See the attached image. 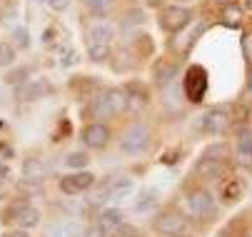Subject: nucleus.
<instances>
[{
  "label": "nucleus",
  "instance_id": "nucleus-1",
  "mask_svg": "<svg viewBox=\"0 0 252 237\" xmlns=\"http://www.w3.org/2000/svg\"><path fill=\"white\" fill-rule=\"evenodd\" d=\"M127 108V95L118 88H107L102 90L97 97H95V103H93V115L97 120H107V118H115L120 115L123 110Z\"/></svg>",
  "mask_w": 252,
  "mask_h": 237
},
{
  "label": "nucleus",
  "instance_id": "nucleus-2",
  "mask_svg": "<svg viewBox=\"0 0 252 237\" xmlns=\"http://www.w3.org/2000/svg\"><path fill=\"white\" fill-rule=\"evenodd\" d=\"M153 143V132L148 125L142 122H135L125 130V135L120 138V150L127 152V155H142Z\"/></svg>",
  "mask_w": 252,
  "mask_h": 237
},
{
  "label": "nucleus",
  "instance_id": "nucleus-3",
  "mask_svg": "<svg viewBox=\"0 0 252 237\" xmlns=\"http://www.w3.org/2000/svg\"><path fill=\"white\" fill-rule=\"evenodd\" d=\"M188 210H190V215L192 217H197V220H202V222H212L215 217H218V200H215V195L212 192H207V190H195V192H190V197H188Z\"/></svg>",
  "mask_w": 252,
  "mask_h": 237
},
{
  "label": "nucleus",
  "instance_id": "nucleus-4",
  "mask_svg": "<svg viewBox=\"0 0 252 237\" xmlns=\"http://www.w3.org/2000/svg\"><path fill=\"white\" fill-rule=\"evenodd\" d=\"M230 125H232V113L227 108H212L197 120V127L207 135H222Z\"/></svg>",
  "mask_w": 252,
  "mask_h": 237
},
{
  "label": "nucleus",
  "instance_id": "nucleus-5",
  "mask_svg": "<svg viewBox=\"0 0 252 237\" xmlns=\"http://www.w3.org/2000/svg\"><path fill=\"white\" fill-rule=\"evenodd\" d=\"M190 20H192V15H190V10L183 8V5H165V8L160 10V25H162V30H167V32L185 30V28L190 25Z\"/></svg>",
  "mask_w": 252,
  "mask_h": 237
},
{
  "label": "nucleus",
  "instance_id": "nucleus-6",
  "mask_svg": "<svg viewBox=\"0 0 252 237\" xmlns=\"http://www.w3.org/2000/svg\"><path fill=\"white\" fill-rule=\"evenodd\" d=\"M185 217L175 212V210H165L155 217V230L160 235H167V237H177V235H183L185 232Z\"/></svg>",
  "mask_w": 252,
  "mask_h": 237
},
{
  "label": "nucleus",
  "instance_id": "nucleus-7",
  "mask_svg": "<svg viewBox=\"0 0 252 237\" xmlns=\"http://www.w3.org/2000/svg\"><path fill=\"white\" fill-rule=\"evenodd\" d=\"M80 140H83L88 148L102 150L107 143H110V130H107V125H102V122H90V125L83 127Z\"/></svg>",
  "mask_w": 252,
  "mask_h": 237
},
{
  "label": "nucleus",
  "instance_id": "nucleus-8",
  "mask_svg": "<svg viewBox=\"0 0 252 237\" xmlns=\"http://www.w3.org/2000/svg\"><path fill=\"white\" fill-rule=\"evenodd\" d=\"M93 182H95V175H93V173L75 170L73 175H65V178L60 180V190H63L65 195H80V192H85Z\"/></svg>",
  "mask_w": 252,
  "mask_h": 237
},
{
  "label": "nucleus",
  "instance_id": "nucleus-9",
  "mask_svg": "<svg viewBox=\"0 0 252 237\" xmlns=\"http://www.w3.org/2000/svg\"><path fill=\"white\" fill-rule=\"evenodd\" d=\"M195 175L205 182H215L225 175V160H218V157H202L197 165H195Z\"/></svg>",
  "mask_w": 252,
  "mask_h": 237
},
{
  "label": "nucleus",
  "instance_id": "nucleus-10",
  "mask_svg": "<svg viewBox=\"0 0 252 237\" xmlns=\"http://www.w3.org/2000/svg\"><path fill=\"white\" fill-rule=\"evenodd\" d=\"M40 210L32 207V205H18L10 210V220L15 222V227L20 230H30V227H38L40 225Z\"/></svg>",
  "mask_w": 252,
  "mask_h": 237
},
{
  "label": "nucleus",
  "instance_id": "nucleus-11",
  "mask_svg": "<svg viewBox=\"0 0 252 237\" xmlns=\"http://www.w3.org/2000/svg\"><path fill=\"white\" fill-rule=\"evenodd\" d=\"M185 90H188V97L195 100V103H200L205 90H207V80H205V70H200V67H192V70L188 73V80H185Z\"/></svg>",
  "mask_w": 252,
  "mask_h": 237
},
{
  "label": "nucleus",
  "instance_id": "nucleus-12",
  "mask_svg": "<svg viewBox=\"0 0 252 237\" xmlns=\"http://www.w3.org/2000/svg\"><path fill=\"white\" fill-rule=\"evenodd\" d=\"M237 162L245 167H252V127H242L237 135V148H235Z\"/></svg>",
  "mask_w": 252,
  "mask_h": 237
},
{
  "label": "nucleus",
  "instance_id": "nucleus-13",
  "mask_svg": "<svg viewBox=\"0 0 252 237\" xmlns=\"http://www.w3.org/2000/svg\"><path fill=\"white\" fill-rule=\"evenodd\" d=\"M48 90H50V88H48L45 80H25V83L15 90V97H18V100H35V97L45 95Z\"/></svg>",
  "mask_w": 252,
  "mask_h": 237
},
{
  "label": "nucleus",
  "instance_id": "nucleus-14",
  "mask_svg": "<svg viewBox=\"0 0 252 237\" xmlns=\"http://www.w3.org/2000/svg\"><path fill=\"white\" fill-rule=\"evenodd\" d=\"M115 38V28L107 25V23H93L88 28V43H102V45H110V40Z\"/></svg>",
  "mask_w": 252,
  "mask_h": 237
},
{
  "label": "nucleus",
  "instance_id": "nucleus-15",
  "mask_svg": "<svg viewBox=\"0 0 252 237\" xmlns=\"http://www.w3.org/2000/svg\"><path fill=\"white\" fill-rule=\"evenodd\" d=\"M172 78H175V65H172V62L158 60V62L153 65V80H155L158 88H167V85L172 83Z\"/></svg>",
  "mask_w": 252,
  "mask_h": 237
},
{
  "label": "nucleus",
  "instance_id": "nucleus-16",
  "mask_svg": "<svg viewBox=\"0 0 252 237\" xmlns=\"http://www.w3.org/2000/svg\"><path fill=\"white\" fill-rule=\"evenodd\" d=\"M23 175H25V180L43 182V178L48 175V167H45V162L38 160V157H28V160L23 162Z\"/></svg>",
  "mask_w": 252,
  "mask_h": 237
},
{
  "label": "nucleus",
  "instance_id": "nucleus-17",
  "mask_svg": "<svg viewBox=\"0 0 252 237\" xmlns=\"http://www.w3.org/2000/svg\"><path fill=\"white\" fill-rule=\"evenodd\" d=\"M158 205V190H142L135 200V205H132V212L135 215H148L153 212Z\"/></svg>",
  "mask_w": 252,
  "mask_h": 237
},
{
  "label": "nucleus",
  "instance_id": "nucleus-18",
  "mask_svg": "<svg viewBox=\"0 0 252 237\" xmlns=\"http://www.w3.org/2000/svg\"><path fill=\"white\" fill-rule=\"evenodd\" d=\"M120 222H123V212H120L118 207H107V210L97 217V227H100L107 237H110V232H113Z\"/></svg>",
  "mask_w": 252,
  "mask_h": 237
},
{
  "label": "nucleus",
  "instance_id": "nucleus-19",
  "mask_svg": "<svg viewBox=\"0 0 252 237\" xmlns=\"http://www.w3.org/2000/svg\"><path fill=\"white\" fill-rule=\"evenodd\" d=\"M132 190H135V185H132V180H127V178H120V180H110V195H107V200H113V202H120V200L130 197V195H132Z\"/></svg>",
  "mask_w": 252,
  "mask_h": 237
},
{
  "label": "nucleus",
  "instance_id": "nucleus-20",
  "mask_svg": "<svg viewBox=\"0 0 252 237\" xmlns=\"http://www.w3.org/2000/svg\"><path fill=\"white\" fill-rule=\"evenodd\" d=\"M242 190H245V185H242V180H237V178H230V180H222V182H220V197H222L225 202H235V200L242 195Z\"/></svg>",
  "mask_w": 252,
  "mask_h": 237
},
{
  "label": "nucleus",
  "instance_id": "nucleus-21",
  "mask_svg": "<svg viewBox=\"0 0 252 237\" xmlns=\"http://www.w3.org/2000/svg\"><path fill=\"white\" fill-rule=\"evenodd\" d=\"M85 3V8L95 15V18H102V15H107L113 10V5H115V0H83Z\"/></svg>",
  "mask_w": 252,
  "mask_h": 237
},
{
  "label": "nucleus",
  "instance_id": "nucleus-22",
  "mask_svg": "<svg viewBox=\"0 0 252 237\" xmlns=\"http://www.w3.org/2000/svg\"><path fill=\"white\" fill-rule=\"evenodd\" d=\"M88 55L93 62H105L110 58V45H102V43H88Z\"/></svg>",
  "mask_w": 252,
  "mask_h": 237
},
{
  "label": "nucleus",
  "instance_id": "nucleus-23",
  "mask_svg": "<svg viewBox=\"0 0 252 237\" xmlns=\"http://www.w3.org/2000/svg\"><path fill=\"white\" fill-rule=\"evenodd\" d=\"M88 162H90V157H88L85 152H70L67 160H65V165H67V167H73V170H83Z\"/></svg>",
  "mask_w": 252,
  "mask_h": 237
},
{
  "label": "nucleus",
  "instance_id": "nucleus-24",
  "mask_svg": "<svg viewBox=\"0 0 252 237\" xmlns=\"http://www.w3.org/2000/svg\"><path fill=\"white\" fill-rule=\"evenodd\" d=\"M110 237H140V230L135 227V225H127V222H120L113 232H110Z\"/></svg>",
  "mask_w": 252,
  "mask_h": 237
},
{
  "label": "nucleus",
  "instance_id": "nucleus-25",
  "mask_svg": "<svg viewBox=\"0 0 252 237\" xmlns=\"http://www.w3.org/2000/svg\"><path fill=\"white\" fill-rule=\"evenodd\" d=\"M15 62V48L10 43H0V65L8 67Z\"/></svg>",
  "mask_w": 252,
  "mask_h": 237
},
{
  "label": "nucleus",
  "instance_id": "nucleus-26",
  "mask_svg": "<svg viewBox=\"0 0 252 237\" xmlns=\"http://www.w3.org/2000/svg\"><path fill=\"white\" fill-rule=\"evenodd\" d=\"M225 20H227L230 25H240V20H242V10L235 8V5H225Z\"/></svg>",
  "mask_w": 252,
  "mask_h": 237
},
{
  "label": "nucleus",
  "instance_id": "nucleus-27",
  "mask_svg": "<svg viewBox=\"0 0 252 237\" xmlns=\"http://www.w3.org/2000/svg\"><path fill=\"white\" fill-rule=\"evenodd\" d=\"M73 62H78V53H75V50H70V48L60 50V65H63V67L73 65Z\"/></svg>",
  "mask_w": 252,
  "mask_h": 237
},
{
  "label": "nucleus",
  "instance_id": "nucleus-28",
  "mask_svg": "<svg viewBox=\"0 0 252 237\" xmlns=\"http://www.w3.org/2000/svg\"><path fill=\"white\" fill-rule=\"evenodd\" d=\"M127 92H130L132 97L137 95L140 100H148V90H145V88H142L140 83H130V85H127Z\"/></svg>",
  "mask_w": 252,
  "mask_h": 237
},
{
  "label": "nucleus",
  "instance_id": "nucleus-29",
  "mask_svg": "<svg viewBox=\"0 0 252 237\" xmlns=\"http://www.w3.org/2000/svg\"><path fill=\"white\" fill-rule=\"evenodd\" d=\"M207 157H218V160H227V148L225 145H218V148H210L205 152Z\"/></svg>",
  "mask_w": 252,
  "mask_h": 237
},
{
  "label": "nucleus",
  "instance_id": "nucleus-30",
  "mask_svg": "<svg viewBox=\"0 0 252 237\" xmlns=\"http://www.w3.org/2000/svg\"><path fill=\"white\" fill-rule=\"evenodd\" d=\"M242 53L247 60H252V32H247V35L242 38Z\"/></svg>",
  "mask_w": 252,
  "mask_h": 237
},
{
  "label": "nucleus",
  "instance_id": "nucleus-31",
  "mask_svg": "<svg viewBox=\"0 0 252 237\" xmlns=\"http://www.w3.org/2000/svg\"><path fill=\"white\" fill-rule=\"evenodd\" d=\"M140 23H142V13L140 10H130L125 15V25H140Z\"/></svg>",
  "mask_w": 252,
  "mask_h": 237
},
{
  "label": "nucleus",
  "instance_id": "nucleus-32",
  "mask_svg": "<svg viewBox=\"0 0 252 237\" xmlns=\"http://www.w3.org/2000/svg\"><path fill=\"white\" fill-rule=\"evenodd\" d=\"M48 3H50V8H53V10H58V13H60V10H65V8L70 5V0H48Z\"/></svg>",
  "mask_w": 252,
  "mask_h": 237
},
{
  "label": "nucleus",
  "instance_id": "nucleus-33",
  "mask_svg": "<svg viewBox=\"0 0 252 237\" xmlns=\"http://www.w3.org/2000/svg\"><path fill=\"white\" fill-rule=\"evenodd\" d=\"M15 38H18V45H20V48H25V45H28V32H25L23 28H18V30H15Z\"/></svg>",
  "mask_w": 252,
  "mask_h": 237
},
{
  "label": "nucleus",
  "instance_id": "nucleus-34",
  "mask_svg": "<svg viewBox=\"0 0 252 237\" xmlns=\"http://www.w3.org/2000/svg\"><path fill=\"white\" fill-rule=\"evenodd\" d=\"M25 75H28V70H18V73L8 75V80H10V83H25V80H23Z\"/></svg>",
  "mask_w": 252,
  "mask_h": 237
},
{
  "label": "nucleus",
  "instance_id": "nucleus-35",
  "mask_svg": "<svg viewBox=\"0 0 252 237\" xmlns=\"http://www.w3.org/2000/svg\"><path fill=\"white\" fill-rule=\"evenodd\" d=\"M85 237H107V235H105L100 227H90V230L85 232Z\"/></svg>",
  "mask_w": 252,
  "mask_h": 237
},
{
  "label": "nucleus",
  "instance_id": "nucleus-36",
  "mask_svg": "<svg viewBox=\"0 0 252 237\" xmlns=\"http://www.w3.org/2000/svg\"><path fill=\"white\" fill-rule=\"evenodd\" d=\"M5 237H30V235H28L25 230H20V227H18V230H13V232H8Z\"/></svg>",
  "mask_w": 252,
  "mask_h": 237
},
{
  "label": "nucleus",
  "instance_id": "nucleus-37",
  "mask_svg": "<svg viewBox=\"0 0 252 237\" xmlns=\"http://www.w3.org/2000/svg\"><path fill=\"white\" fill-rule=\"evenodd\" d=\"M3 178H8V170H5V167H0V182H3Z\"/></svg>",
  "mask_w": 252,
  "mask_h": 237
},
{
  "label": "nucleus",
  "instance_id": "nucleus-38",
  "mask_svg": "<svg viewBox=\"0 0 252 237\" xmlns=\"http://www.w3.org/2000/svg\"><path fill=\"white\" fill-rule=\"evenodd\" d=\"M247 95L252 97V75H250V83H247Z\"/></svg>",
  "mask_w": 252,
  "mask_h": 237
},
{
  "label": "nucleus",
  "instance_id": "nucleus-39",
  "mask_svg": "<svg viewBox=\"0 0 252 237\" xmlns=\"http://www.w3.org/2000/svg\"><path fill=\"white\" fill-rule=\"evenodd\" d=\"M245 8H247V10H252V0H245Z\"/></svg>",
  "mask_w": 252,
  "mask_h": 237
},
{
  "label": "nucleus",
  "instance_id": "nucleus-40",
  "mask_svg": "<svg viewBox=\"0 0 252 237\" xmlns=\"http://www.w3.org/2000/svg\"><path fill=\"white\" fill-rule=\"evenodd\" d=\"M215 3H222V5H227V3H230V0H215Z\"/></svg>",
  "mask_w": 252,
  "mask_h": 237
},
{
  "label": "nucleus",
  "instance_id": "nucleus-41",
  "mask_svg": "<svg viewBox=\"0 0 252 237\" xmlns=\"http://www.w3.org/2000/svg\"><path fill=\"white\" fill-rule=\"evenodd\" d=\"M250 237H252V235H250Z\"/></svg>",
  "mask_w": 252,
  "mask_h": 237
}]
</instances>
